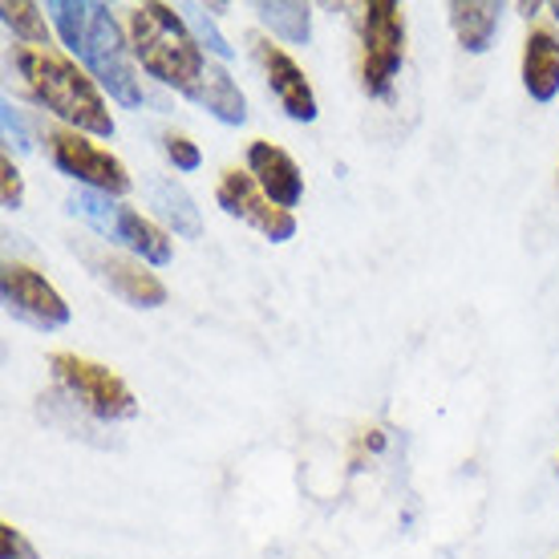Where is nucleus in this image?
I'll return each mask as SVG.
<instances>
[{
	"mask_svg": "<svg viewBox=\"0 0 559 559\" xmlns=\"http://www.w3.org/2000/svg\"><path fill=\"white\" fill-rule=\"evenodd\" d=\"M45 13L53 16L57 37L78 57V66L118 106L139 110L146 102V90H142V78L134 70L130 37H122V25L114 21L110 4H98V0H49Z\"/></svg>",
	"mask_w": 559,
	"mask_h": 559,
	"instance_id": "nucleus-1",
	"label": "nucleus"
},
{
	"mask_svg": "<svg viewBox=\"0 0 559 559\" xmlns=\"http://www.w3.org/2000/svg\"><path fill=\"white\" fill-rule=\"evenodd\" d=\"M13 66H16V73L25 78L28 94L41 102L53 118H61L70 130H82L90 139H114L118 127H114L106 90H102L78 61H70V57L57 53V49H28V45H16Z\"/></svg>",
	"mask_w": 559,
	"mask_h": 559,
	"instance_id": "nucleus-2",
	"label": "nucleus"
},
{
	"mask_svg": "<svg viewBox=\"0 0 559 559\" xmlns=\"http://www.w3.org/2000/svg\"><path fill=\"white\" fill-rule=\"evenodd\" d=\"M127 37L134 49V61L142 66L146 78L167 85L187 102H195L199 85L211 70L207 49L195 41V33L187 25V16L175 13L170 4H134L127 21Z\"/></svg>",
	"mask_w": 559,
	"mask_h": 559,
	"instance_id": "nucleus-3",
	"label": "nucleus"
},
{
	"mask_svg": "<svg viewBox=\"0 0 559 559\" xmlns=\"http://www.w3.org/2000/svg\"><path fill=\"white\" fill-rule=\"evenodd\" d=\"M70 211L73 215H82L85 224L94 227L98 236H106L110 243H122L134 260L142 264H154L163 267L170 264V231L163 224H154L146 219L142 211L127 207V203H118L110 195H98V191H73L70 195Z\"/></svg>",
	"mask_w": 559,
	"mask_h": 559,
	"instance_id": "nucleus-4",
	"label": "nucleus"
},
{
	"mask_svg": "<svg viewBox=\"0 0 559 559\" xmlns=\"http://www.w3.org/2000/svg\"><path fill=\"white\" fill-rule=\"evenodd\" d=\"M49 369H53V381L70 393L73 406H82L90 418L98 421H127L139 414V397L130 393V385L110 365H98L90 357H78V353L57 349L49 353Z\"/></svg>",
	"mask_w": 559,
	"mask_h": 559,
	"instance_id": "nucleus-5",
	"label": "nucleus"
},
{
	"mask_svg": "<svg viewBox=\"0 0 559 559\" xmlns=\"http://www.w3.org/2000/svg\"><path fill=\"white\" fill-rule=\"evenodd\" d=\"M406 61V9L393 0H369L361 16V90L385 98Z\"/></svg>",
	"mask_w": 559,
	"mask_h": 559,
	"instance_id": "nucleus-6",
	"label": "nucleus"
},
{
	"mask_svg": "<svg viewBox=\"0 0 559 559\" xmlns=\"http://www.w3.org/2000/svg\"><path fill=\"white\" fill-rule=\"evenodd\" d=\"M45 151H49V163L61 175L82 182V191H98V195H110V199H122L130 191L127 163L118 154L106 151V146H98L82 130H70V127L45 130Z\"/></svg>",
	"mask_w": 559,
	"mask_h": 559,
	"instance_id": "nucleus-7",
	"label": "nucleus"
},
{
	"mask_svg": "<svg viewBox=\"0 0 559 559\" xmlns=\"http://www.w3.org/2000/svg\"><path fill=\"white\" fill-rule=\"evenodd\" d=\"M215 203H219L231 219L255 227V231L264 239H272V243H288V239L296 236V215L276 207V203L260 191V182H255L248 170H239V167L224 170L219 182H215Z\"/></svg>",
	"mask_w": 559,
	"mask_h": 559,
	"instance_id": "nucleus-8",
	"label": "nucleus"
},
{
	"mask_svg": "<svg viewBox=\"0 0 559 559\" xmlns=\"http://www.w3.org/2000/svg\"><path fill=\"white\" fill-rule=\"evenodd\" d=\"M0 296H4V308H9L13 317L37 324V329H45V333L70 324V305H66V296L57 293L37 267L21 264V260H4V272H0Z\"/></svg>",
	"mask_w": 559,
	"mask_h": 559,
	"instance_id": "nucleus-9",
	"label": "nucleus"
},
{
	"mask_svg": "<svg viewBox=\"0 0 559 559\" xmlns=\"http://www.w3.org/2000/svg\"><path fill=\"white\" fill-rule=\"evenodd\" d=\"M248 45H252L255 66L264 70V82H267V90H272V98L280 102V110L288 114L293 122H317L321 106H317L312 82H308L305 70L293 61V53L280 49L272 37H260V33H252Z\"/></svg>",
	"mask_w": 559,
	"mask_h": 559,
	"instance_id": "nucleus-10",
	"label": "nucleus"
},
{
	"mask_svg": "<svg viewBox=\"0 0 559 559\" xmlns=\"http://www.w3.org/2000/svg\"><path fill=\"white\" fill-rule=\"evenodd\" d=\"M78 248V243H73ZM78 255L85 260V267L110 288L118 300H127L130 308H158L167 305V284L154 276L151 267L134 260V255L102 252V248H78Z\"/></svg>",
	"mask_w": 559,
	"mask_h": 559,
	"instance_id": "nucleus-11",
	"label": "nucleus"
},
{
	"mask_svg": "<svg viewBox=\"0 0 559 559\" xmlns=\"http://www.w3.org/2000/svg\"><path fill=\"white\" fill-rule=\"evenodd\" d=\"M248 175H252V179L260 182V191L284 211H293L296 203L305 199V175H300L293 154L280 151L276 142L255 139L252 146H248Z\"/></svg>",
	"mask_w": 559,
	"mask_h": 559,
	"instance_id": "nucleus-12",
	"label": "nucleus"
},
{
	"mask_svg": "<svg viewBox=\"0 0 559 559\" xmlns=\"http://www.w3.org/2000/svg\"><path fill=\"white\" fill-rule=\"evenodd\" d=\"M523 90L532 102H551L559 94V33L535 25L523 41Z\"/></svg>",
	"mask_w": 559,
	"mask_h": 559,
	"instance_id": "nucleus-13",
	"label": "nucleus"
},
{
	"mask_svg": "<svg viewBox=\"0 0 559 559\" xmlns=\"http://www.w3.org/2000/svg\"><path fill=\"white\" fill-rule=\"evenodd\" d=\"M450 28L466 53H487L495 45L499 21H503V4L499 0H450Z\"/></svg>",
	"mask_w": 559,
	"mask_h": 559,
	"instance_id": "nucleus-14",
	"label": "nucleus"
},
{
	"mask_svg": "<svg viewBox=\"0 0 559 559\" xmlns=\"http://www.w3.org/2000/svg\"><path fill=\"white\" fill-rule=\"evenodd\" d=\"M146 195H151V207L154 215L163 219L167 231L182 239H199L203 236V219H199V207L195 199L187 195V187L175 179H151L146 182Z\"/></svg>",
	"mask_w": 559,
	"mask_h": 559,
	"instance_id": "nucleus-15",
	"label": "nucleus"
},
{
	"mask_svg": "<svg viewBox=\"0 0 559 559\" xmlns=\"http://www.w3.org/2000/svg\"><path fill=\"white\" fill-rule=\"evenodd\" d=\"M195 106H203L211 118H219L227 127H243V122H248V98H243V90H239V85L231 82V73H227L224 66H215V61H211L207 78L199 85Z\"/></svg>",
	"mask_w": 559,
	"mask_h": 559,
	"instance_id": "nucleus-16",
	"label": "nucleus"
},
{
	"mask_svg": "<svg viewBox=\"0 0 559 559\" xmlns=\"http://www.w3.org/2000/svg\"><path fill=\"white\" fill-rule=\"evenodd\" d=\"M255 16L272 37L288 45H308V37H312V9L300 0H260Z\"/></svg>",
	"mask_w": 559,
	"mask_h": 559,
	"instance_id": "nucleus-17",
	"label": "nucleus"
},
{
	"mask_svg": "<svg viewBox=\"0 0 559 559\" xmlns=\"http://www.w3.org/2000/svg\"><path fill=\"white\" fill-rule=\"evenodd\" d=\"M0 16H4V28H9L21 45H28V49H53V45H49V25H45L41 4H33V0H4V4H0Z\"/></svg>",
	"mask_w": 559,
	"mask_h": 559,
	"instance_id": "nucleus-18",
	"label": "nucleus"
},
{
	"mask_svg": "<svg viewBox=\"0 0 559 559\" xmlns=\"http://www.w3.org/2000/svg\"><path fill=\"white\" fill-rule=\"evenodd\" d=\"M187 13V25H191V33H195V41L207 49V53H215V57H231V45L219 37V28H215V21L207 16V9H199V4H187L182 9Z\"/></svg>",
	"mask_w": 559,
	"mask_h": 559,
	"instance_id": "nucleus-19",
	"label": "nucleus"
},
{
	"mask_svg": "<svg viewBox=\"0 0 559 559\" xmlns=\"http://www.w3.org/2000/svg\"><path fill=\"white\" fill-rule=\"evenodd\" d=\"M0 203L9 211L25 207V179H21V170H16L13 154H0Z\"/></svg>",
	"mask_w": 559,
	"mask_h": 559,
	"instance_id": "nucleus-20",
	"label": "nucleus"
},
{
	"mask_svg": "<svg viewBox=\"0 0 559 559\" xmlns=\"http://www.w3.org/2000/svg\"><path fill=\"white\" fill-rule=\"evenodd\" d=\"M163 154L175 163V170H199V167H203V151H199L187 134H175V130H170V134H163Z\"/></svg>",
	"mask_w": 559,
	"mask_h": 559,
	"instance_id": "nucleus-21",
	"label": "nucleus"
},
{
	"mask_svg": "<svg viewBox=\"0 0 559 559\" xmlns=\"http://www.w3.org/2000/svg\"><path fill=\"white\" fill-rule=\"evenodd\" d=\"M0 559H41V551L28 544V535L13 523H0Z\"/></svg>",
	"mask_w": 559,
	"mask_h": 559,
	"instance_id": "nucleus-22",
	"label": "nucleus"
},
{
	"mask_svg": "<svg viewBox=\"0 0 559 559\" xmlns=\"http://www.w3.org/2000/svg\"><path fill=\"white\" fill-rule=\"evenodd\" d=\"M0 122H4V142H9V146H16V151H28V146H33V142H28L25 118H21V110H16L9 98L0 106Z\"/></svg>",
	"mask_w": 559,
	"mask_h": 559,
	"instance_id": "nucleus-23",
	"label": "nucleus"
},
{
	"mask_svg": "<svg viewBox=\"0 0 559 559\" xmlns=\"http://www.w3.org/2000/svg\"><path fill=\"white\" fill-rule=\"evenodd\" d=\"M551 13H556V21H559V4H551Z\"/></svg>",
	"mask_w": 559,
	"mask_h": 559,
	"instance_id": "nucleus-24",
	"label": "nucleus"
},
{
	"mask_svg": "<svg viewBox=\"0 0 559 559\" xmlns=\"http://www.w3.org/2000/svg\"><path fill=\"white\" fill-rule=\"evenodd\" d=\"M556 475H559V462H556Z\"/></svg>",
	"mask_w": 559,
	"mask_h": 559,
	"instance_id": "nucleus-25",
	"label": "nucleus"
}]
</instances>
